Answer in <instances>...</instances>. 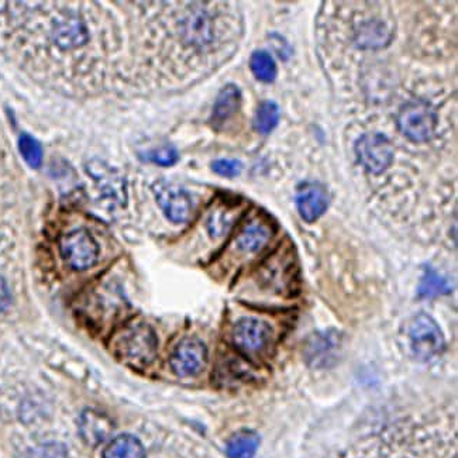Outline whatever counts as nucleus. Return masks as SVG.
Returning <instances> with one entry per match:
<instances>
[{"instance_id":"f257e3e1","label":"nucleus","mask_w":458,"mask_h":458,"mask_svg":"<svg viewBox=\"0 0 458 458\" xmlns=\"http://www.w3.org/2000/svg\"><path fill=\"white\" fill-rule=\"evenodd\" d=\"M396 123L406 139L415 143H428L435 137L437 114L425 100H412L399 109Z\"/></svg>"},{"instance_id":"f03ea898","label":"nucleus","mask_w":458,"mask_h":458,"mask_svg":"<svg viewBox=\"0 0 458 458\" xmlns=\"http://www.w3.org/2000/svg\"><path fill=\"white\" fill-rule=\"evenodd\" d=\"M117 352L130 366H148L156 359V333L147 325L131 326L120 335Z\"/></svg>"},{"instance_id":"7ed1b4c3","label":"nucleus","mask_w":458,"mask_h":458,"mask_svg":"<svg viewBox=\"0 0 458 458\" xmlns=\"http://www.w3.org/2000/svg\"><path fill=\"white\" fill-rule=\"evenodd\" d=\"M409 343L416 359L428 361L435 359L445 349V339L437 323L430 316H415L408 327Z\"/></svg>"},{"instance_id":"20e7f679","label":"nucleus","mask_w":458,"mask_h":458,"mask_svg":"<svg viewBox=\"0 0 458 458\" xmlns=\"http://www.w3.org/2000/svg\"><path fill=\"white\" fill-rule=\"evenodd\" d=\"M355 157L361 164L362 168H366L371 174L386 173L394 161V147L386 134L378 131H369L362 134L357 143H355Z\"/></svg>"},{"instance_id":"39448f33","label":"nucleus","mask_w":458,"mask_h":458,"mask_svg":"<svg viewBox=\"0 0 458 458\" xmlns=\"http://www.w3.org/2000/svg\"><path fill=\"white\" fill-rule=\"evenodd\" d=\"M154 196L166 219L176 225L188 222L193 213V200L190 192L171 181L160 180L154 182Z\"/></svg>"},{"instance_id":"423d86ee","label":"nucleus","mask_w":458,"mask_h":458,"mask_svg":"<svg viewBox=\"0 0 458 458\" xmlns=\"http://www.w3.org/2000/svg\"><path fill=\"white\" fill-rule=\"evenodd\" d=\"M61 254L71 268L85 271L98 263L99 247L88 230L78 229L63 237Z\"/></svg>"},{"instance_id":"0eeeda50","label":"nucleus","mask_w":458,"mask_h":458,"mask_svg":"<svg viewBox=\"0 0 458 458\" xmlns=\"http://www.w3.org/2000/svg\"><path fill=\"white\" fill-rule=\"evenodd\" d=\"M170 362L171 369L178 377L186 378V377L198 376L207 367V345L203 344L199 339L188 337L176 345Z\"/></svg>"},{"instance_id":"6e6552de","label":"nucleus","mask_w":458,"mask_h":458,"mask_svg":"<svg viewBox=\"0 0 458 458\" xmlns=\"http://www.w3.org/2000/svg\"><path fill=\"white\" fill-rule=\"evenodd\" d=\"M273 330L263 320L244 318L233 329V342L244 354H257L263 352L271 342Z\"/></svg>"},{"instance_id":"1a4fd4ad","label":"nucleus","mask_w":458,"mask_h":458,"mask_svg":"<svg viewBox=\"0 0 458 458\" xmlns=\"http://www.w3.org/2000/svg\"><path fill=\"white\" fill-rule=\"evenodd\" d=\"M295 202L299 215L305 222H316L329 208V191L319 182L302 183L296 191Z\"/></svg>"},{"instance_id":"9d476101","label":"nucleus","mask_w":458,"mask_h":458,"mask_svg":"<svg viewBox=\"0 0 458 458\" xmlns=\"http://www.w3.org/2000/svg\"><path fill=\"white\" fill-rule=\"evenodd\" d=\"M88 173L97 181L100 192L104 193L107 199L114 200L116 205L126 203V185L116 170L109 168L106 164L100 161H95L88 165Z\"/></svg>"},{"instance_id":"9b49d317","label":"nucleus","mask_w":458,"mask_h":458,"mask_svg":"<svg viewBox=\"0 0 458 458\" xmlns=\"http://www.w3.org/2000/svg\"><path fill=\"white\" fill-rule=\"evenodd\" d=\"M114 430L110 419L104 413L88 409L80 419V433L83 442L89 445H98L105 442Z\"/></svg>"},{"instance_id":"f8f14e48","label":"nucleus","mask_w":458,"mask_h":458,"mask_svg":"<svg viewBox=\"0 0 458 458\" xmlns=\"http://www.w3.org/2000/svg\"><path fill=\"white\" fill-rule=\"evenodd\" d=\"M240 106H242V90L234 83H229L220 90L213 106V126H220L232 119L239 112Z\"/></svg>"},{"instance_id":"ddd939ff","label":"nucleus","mask_w":458,"mask_h":458,"mask_svg":"<svg viewBox=\"0 0 458 458\" xmlns=\"http://www.w3.org/2000/svg\"><path fill=\"white\" fill-rule=\"evenodd\" d=\"M271 227L261 220H251L240 230L236 246L242 252H257L263 249L271 237Z\"/></svg>"},{"instance_id":"4468645a","label":"nucleus","mask_w":458,"mask_h":458,"mask_svg":"<svg viewBox=\"0 0 458 458\" xmlns=\"http://www.w3.org/2000/svg\"><path fill=\"white\" fill-rule=\"evenodd\" d=\"M53 37L61 48H73L85 43L87 30L75 17H64L54 26Z\"/></svg>"},{"instance_id":"2eb2a0df","label":"nucleus","mask_w":458,"mask_h":458,"mask_svg":"<svg viewBox=\"0 0 458 458\" xmlns=\"http://www.w3.org/2000/svg\"><path fill=\"white\" fill-rule=\"evenodd\" d=\"M182 31L185 34L186 40L198 44V46L209 43L213 37L209 17L207 14L200 13V12H196V13L185 17V26H183Z\"/></svg>"},{"instance_id":"dca6fc26","label":"nucleus","mask_w":458,"mask_h":458,"mask_svg":"<svg viewBox=\"0 0 458 458\" xmlns=\"http://www.w3.org/2000/svg\"><path fill=\"white\" fill-rule=\"evenodd\" d=\"M259 437L251 430H240L229 438L226 453L229 458H252L259 448Z\"/></svg>"},{"instance_id":"f3484780","label":"nucleus","mask_w":458,"mask_h":458,"mask_svg":"<svg viewBox=\"0 0 458 458\" xmlns=\"http://www.w3.org/2000/svg\"><path fill=\"white\" fill-rule=\"evenodd\" d=\"M104 458H146V452L139 438L122 435L109 443L105 450Z\"/></svg>"},{"instance_id":"a211bd4d","label":"nucleus","mask_w":458,"mask_h":458,"mask_svg":"<svg viewBox=\"0 0 458 458\" xmlns=\"http://www.w3.org/2000/svg\"><path fill=\"white\" fill-rule=\"evenodd\" d=\"M279 117H281V109L278 105L273 100H264L263 104H259L257 107L252 124L257 133L267 136L278 126Z\"/></svg>"},{"instance_id":"6ab92c4d","label":"nucleus","mask_w":458,"mask_h":458,"mask_svg":"<svg viewBox=\"0 0 458 458\" xmlns=\"http://www.w3.org/2000/svg\"><path fill=\"white\" fill-rule=\"evenodd\" d=\"M250 70L256 80L264 83L274 82L276 73H278L276 61L271 57V54L264 50L252 53L251 58H250Z\"/></svg>"},{"instance_id":"aec40b11","label":"nucleus","mask_w":458,"mask_h":458,"mask_svg":"<svg viewBox=\"0 0 458 458\" xmlns=\"http://www.w3.org/2000/svg\"><path fill=\"white\" fill-rule=\"evenodd\" d=\"M19 149H21L24 161L34 170H37L43 163V148H41L40 143L30 134H21V139H19Z\"/></svg>"},{"instance_id":"412c9836","label":"nucleus","mask_w":458,"mask_h":458,"mask_svg":"<svg viewBox=\"0 0 458 458\" xmlns=\"http://www.w3.org/2000/svg\"><path fill=\"white\" fill-rule=\"evenodd\" d=\"M146 158L149 163L157 164V165L173 166L174 164L178 163L180 156H178L175 147L168 144V146L151 149V151L146 154Z\"/></svg>"},{"instance_id":"4be33fe9","label":"nucleus","mask_w":458,"mask_h":458,"mask_svg":"<svg viewBox=\"0 0 458 458\" xmlns=\"http://www.w3.org/2000/svg\"><path fill=\"white\" fill-rule=\"evenodd\" d=\"M232 216H230L229 210L219 209L210 215L209 222H208V227H209L210 234L213 237H220L225 233L229 232L230 226H232Z\"/></svg>"},{"instance_id":"5701e85b","label":"nucleus","mask_w":458,"mask_h":458,"mask_svg":"<svg viewBox=\"0 0 458 458\" xmlns=\"http://www.w3.org/2000/svg\"><path fill=\"white\" fill-rule=\"evenodd\" d=\"M447 284L445 279L440 278L437 274L433 271H428L423 276L422 284H420V293L428 298L440 295V293H447Z\"/></svg>"},{"instance_id":"b1692460","label":"nucleus","mask_w":458,"mask_h":458,"mask_svg":"<svg viewBox=\"0 0 458 458\" xmlns=\"http://www.w3.org/2000/svg\"><path fill=\"white\" fill-rule=\"evenodd\" d=\"M212 170L213 173L225 176V178H236L242 174V164L239 160L223 158V160H216L212 164Z\"/></svg>"},{"instance_id":"393cba45","label":"nucleus","mask_w":458,"mask_h":458,"mask_svg":"<svg viewBox=\"0 0 458 458\" xmlns=\"http://www.w3.org/2000/svg\"><path fill=\"white\" fill-rule=\"evenodd\" d=\"M11 301V291L7 288L6 281L0 276V313L6 312Z\"/></svg>"}]
</instances>
